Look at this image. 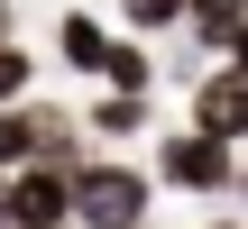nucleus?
I'll list each match as a JSON object with an SVG mask.
<instances>
[{
  "label": "nucleus",
  "mask_w": 248,
  "mask_h": 229,
  "mask_svg": "<svg viewBox=\"0 0 248 229\" xmlns=\"http://www.w3.org/2000/svg\"><path fill=\"white\" fill-rule=\"evenodd\" d=\"M0 229H9V174H0Z\"/></svg>",
  "instance_id": "obj_13"
},
{
  "label": "nucleus",
  "mask_w": 248,
  "mask_h": 229,
  "mask_svg": "<svg viewBox=\"0 0 248 229\" xmlns=\"http://www.w3.org/2000/svg\"><path fill=\"white\" fill-rule=\"evenodd\" d=\"M221 64H239V73H248V28H239V46H230V55H221Z\"/></svg>",
  "instance_id": "obj_12"
},
{
  "label": "nucleus",
  "mask_w": 248,
  "mask_h": 229,
  "mask_svg": "<svg viewBox=\"0 0 248 229\" xmlns=\"http://www.w3.org/2000/svg\"><path fill=\"white\" fill-rule=\"evenodd\" d=\"M0 46H9V0H0Z\"/></svg>",
  "instance_id": "obj_14"
},
{
  "label": "nucleus",
  "mask_w": 248,
  "mask_h": 229,
  "mask_svg": "<svg viewBox=\"0 0 248 229\" xmlns=\"http://www.w3.org/2000/svg\"><path fill=\"white\" fill-rule=\"evenodd\" d=\"M184 129H202V138H221V147H248V73L239 64H212L202 83H193V119Z\"/></svg>",
  "instance_id": "obj_3"
},
{
  "label": "nucleus",
  "mask_w": 248,
  "mask_h": 229,
  "mask_svg": "<svg viewBox=\"0 0 248 229\" xmlns=\"http://www.w3.org/2000/svg\"><path fill=\"white\" fill-rule=\"evenodd\" d=\"M55 55H64L74 73H101V83H110V55H120V37H110L92 9H64V18H55Z\"/></svg>",
  "instance_id": "obj_5"
},
{
  "label": "nucleus",
  "mask_w": 248,
  "mask_h": 229,
  "mask_svg": "<svg viewBox=\"0 0 248 229\" xmlns=\"http://www.w3.org/2000/svg\"><path fill=\"white\" fill-rule=\"evenodd\" d=\"M184 28H193V46H202V55H230V46H239V28H248V0H193V9H184Z\"/></svg>",
  "instance_id": "obj_7"
},
{
  "label": "nucleus",
  "mask_w": 248,
  "mask_h": 229,
  "mask_svg": "<svg viewBox=\"0 0 248 229\" xmlns=\"http://www.w3.org/2000/svg\"><path fill=\"white\" fill-rule=\"evenodd\" d=\"M37 156H46V110H28V101L0 110V174H28Z\"/></svg>",
  "instance_id": "obj_6"
},
{
  "label": "nucleus",
  "mask_w": 248,
  "mask_h": 229,
  "mask_svg": "<svg viewBox=\"0 0 248 229\" xmlns=\"http://www.w3.org/2000/svg\"><path fill=\"white\" fill-rule=\"evenodd\" d=\"M239 211H248V165H239Z\"/></svg>",
  "instance_id": "obj_15"
},
{
  "label": "nucleus",
  "mask_w": 248,
  "mask_h": 229,
  "mask_svg": "<svg viewBox=\"0 0 248 229\" xmlns=\"http://www.w3.org/2000/svg\"><path fill=\"white\" fill-rule=\"evenodd\" d=\"M156 110H147V92H101L92 101V138H138Z\"/></svg>",
  "instance_id": "obj_8"
},
{
  "label": "nucleus",
  "mask_w": 248,
  "mask_h": 229,
  "mask_svg": "<svg viewBox=\"0 0 248 229\" xmlns=\"http://www.w3.org/2000/svg\"><path fill=\"white\" fill-rule=\"evenodd\" d=\"M156 174H138V165H120V156H92L83 174H74V229H147L156 211Z\"/></svg>",
  "instance_id": "obj_1"
},
{
  "label": "nucleus",
  "mask_w": 248,
  "mask_h": 229,
  "mask_svg": "<svg viewBox=\"0 0 248 229\" xmlns=\"http://www.w3.org/2000/svg\"><path fill=\"white\" fill-rule=\"evenodd\" d=\"M239 147H221V138H202V129H166L156 138V184L166 193H239Z\"/></svg>",
  "instance_id": "obj_2"
},
{
  "label": "nucleus",
  "mask_w": 248,
  "mask_h": 229,
  "mask_svg": "<svg viewBox=\"0 0 248 229\" xmlns=\"http://www.w3.org/2000/svg\"><path fill=\"white\" fill-rule=\"evenodd\" d=\"M28 83H37V55L9 37V46H0V110H18V101H28Z\"/></svg>",
  "instance_id": "obj_10"
},
{
  "label": "nucleus",
  "mask_w": 248,
  "mask_h": 229,
  "mask_svg": "<svg viewBox=\"0 0 248 229\" xmlns=\"http://www.w3.org/2000/svg\"><path fill=\"white\" fill-rule=\"evenodd\" d=\"M184 9H193V0H120V18H129L138 37H166V28H184Z\"/></svg>",
  "instance_id": "obj_9"
},
{
  "label": "nucleus",
  "mask_w": 248,
  "mask_h": 229,
  "mask_svg": "<svg viewBox=\"0 0 248 229\" xmlns=\"http://www.w3.org/2000/svg\"><path fill=\"white\" fill-rule=\"evenodd\" d=\"M9 229H74V174L64 165L9 174Z\"/></svg>",
  "instance_id": "obj_4"
},
{
  "label": "nucleus",
  "mask_w": 248,
  "mask_h": 229,
  "mask_svg": "<svg viewBox=\"0 0 248 229\" xmlns=\"http://www.w3.org/2000/svg\"><path fill=\"white\" fill-rule=\"evenodd\" d=\"M212 229H248V220H212Z\"/></svg>",
  "instance_id": "obj_16"
},
{
  "label": "nucleus",
  "mask_w": 248,
  "mask_h": 229,
  "mask_svg": "<svg viewBox=\"0 0 248 229\" xmlns=\"http://www.w3.org/2000/svg\"><path fill=\"white\" fill-rule=\"evenodd\" d=\"M147 73H156V64H147V46H129V37H120V55H110V83H101V92H147Z\"/></svg>",
  "instance_id": "obj_11"
}]
</instances>
